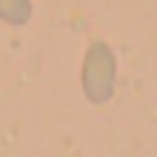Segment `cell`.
<instances>
[{
  "mask_svg": "<svg viewBox=\"0 0 157 157\" xmlns=\"http://www.w3.org/2000/svg\"><path fill=\"white\" fill-rule=\"evenodd\" d=\"M83 91L94 105H105L116 91V55L105 41H94L86 52Z\"/></svg>",
  "mask_w": 157,
  "mask_h": 157,
  "instance_id": "cell-1",
  "label": "cell"
},
{
  "mask_svg": "<svg viewBox=\"0 0 157 157\" xmlns=\"http://www.w3.org/2000/svg\"><path fill=\"white\" fill-rule=\"evenodd\" d=\"M0 19L22 25L30 19V0H0Z\"/></svg>",
  "mask_w": 157,
  "mask_h": 157,
  "instance_id": "cell-2",
  "label": "cell"
}]
</instances>
